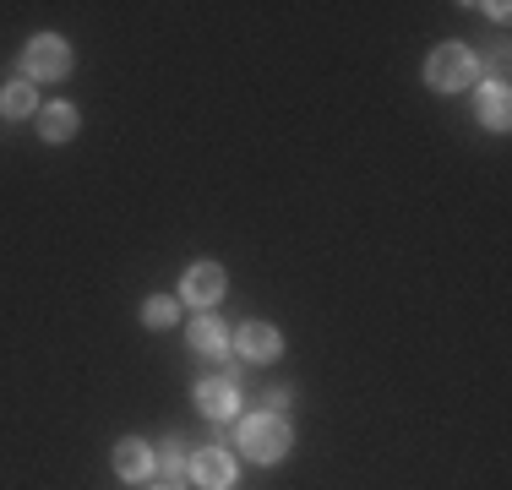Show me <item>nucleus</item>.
Listing matches in <instances>:
<instances>
[{
  "instance_id": "9b49d317",
  "label": "nucleus",
  "mask_w": 512,
  "mask_h": 490,
  "mask_svg": "<svg viewBox=\"0 0 512 490\" xmlns=\"http://www.w3.org/2000/svg\"><path fill=\"white\" fill-rule=\"evenodd\" d=\"M480 115H485L491 131H507V88L502 82H485L480 88Z\"/></svg>"
},
{
  "instance_id": "f257e3e1",
  "label": "nucleus",
  "mask_w": 512,
  "mask_h": 490,
  "mask_svg": "<svg viewBox=\"0 0 512 490\" xmlns=\"http://www.w3.org/2000/svg\"><path fill=\"white\" fill-rule=\"evenodd\" d=\"M240 452L256 463H278L289 452V425L284 414H251V420H240Z\"/></svg>"
},
{
  "instance_id": "4468645a",
  "label": "nucleus",
  "mask_w": 512,
  "mask_h": 490,
  "mask_svg": "<svg viewBox=\"0 0 512 490\" xmlns=\"http://www.w3.org/2000/svg\"><path fill=\"white\" fill-rule=\"evenodd\" d=\"M142 322H148V327H169V322H175V300H164V294H158V300H148Z\"/></svg>"
},
{
  "instance_id": "9d476101",
  "label": "nucleus",
  "mask_w": 512,
  "mask_h": 490,
  "mask_svg": "<svg viewBox=\"0 0 512 490\" xmlns=\"http://www.w3.org/2000/svg\"><path fill=\"white\" fill-rule=\"evenodd\" d=\"M148 469H153V452L142 447V441H120L115 447V474L120 480H142Z\"/></svg>"
},
{
  "instance_id": "7ed1b4c3",
  "label": "nucleus",
  "mask_w": 512,
  "mask_h": 490,
  "mask_svg": "<svg viewBox=\"0 0 512 490\" xmlns=\"http://www.w3.org/2000/svg\"><path fill=\"white\" fill-rule=\"evenodd\" d=\"M22 71H28V82H55V77H66L71 71V49L66 39H55V33H39V39L28 44V55H22Z\"/></svg>"
},
{
  "instance_id": "6e6552de",
  "label": "nucleus",
  "mask_w": 512,
  "mask_h": 490,
  "mask_svg": "<svg viewBox=\"0 0 512 490\" xmlns=\"http://www.w3.org/2000/svg\"><path fill=\"white\" fill-rule=\"evenodd\" d=\"M77 126H82V115L71 104H50L39 115V131H44V142H71L77 137Z\"/></svg>"
},
{
  "instance_id": "20e7f679",
  "label": "nucleus",
  "mask_w": 512,
  "mask_h": 490,
  "mask_svg": "<svg viewBox=\"0 0 512 490\" xmlns=\"http://www.w3.org/2000/svg\"><path fill=\"white\" fill-rule=\"evenodd\" d=\"M191 480H197L202 490H229L235 485V458L218 447H202L197 458H191Z\"/></svg>"
},
{
  "instance_id": "423d86ee",
  "label": "nucleus",
  "mask_w": 512,
  "mask_h": 490,
  "mask_svg": "<svg viewBox=\"0 0 512 490\" xmlns=\"http://www.w3.org/2000/svg\"><path fill=\"white\" fill-rule=\"evenodd\" d=\"M186 300L202 305V311L224 300V267H218V262H197V267H191V273H186Z\"/></svg>"
},
{
  "instance_id": "ddd939ff",
  "label": "nucleus",
  "mask_w": 512,
  "mask_h": 490,
  "mask_svg": "<svg viewBox=\"0 0 512 490\" xmlns=\"http://www.w3.org/2000/svg\"><path fill=\"white\" fill-rule=\"evenodd\" d=\"M153 469L164 474L169 485H175L180 474H191V458H186V447H180V441H164V452H153Z\"/></svg>"
},
{
  "instance_id": "39448f33",
  "label": "nucleus",
  "mask_w": 512,
  "mask_h": 490,
  "mask_svg": "<svg viewBox=\"0 0 512 490\" xmlns=\"http://www.w3.org/2000/svg\"><path fill=\"white\" fill-rule=\"evenodd\" d=\"M235 403H240L235 376H207V382L197 387V409L207 414V420H229V414H235Z\"/></svg>"
},
{
  "instance_id": "0eeeda50",
  "label": "nucleus",
  "mask_w": 512,
  "mask_h": 490,
  "mask_svg": "<svg viewBox=\"0 0 512 490\" xmlns=\"http://www.w3.org/2000/svg\"><path fill=\"white\" fill-rule=\"evenodd\" d=\"M235 343H240V354H246V360L262 365V360H273V354H278V327H267V322H246Z\"/></svg>"
},
{
  "instance_id": "f03ea898",
  "label": "nucleus",
  "mask_w": 512,
  "mask_h": 490,
  "mask_svg": "<svg viewBox=\"0 0 512 490\" xmlns=\"http://www.w3.org/2000/svg\"><path fill=\"white\" fill-rule=\"evenodd\" d=\"M425 82H431L436 93H458L474 82V55L463 44H442L431 60H425Z\"/></svg>"
},
{
  "instance_id": "f8f14e48",
  "label": "nucleus",
  "mask_w": 512,
  "mask_h": 490,
  "mask_svg": "<svg viewBox=\"0 0 512 490\" xmlns=\"http://www.w3.org/2000/svg\"><path fill=\"white\" fill-rule=\"evenodd\" d=\"M33 104H39V98H33V82H11V88L0 93V115H11V120H28Z\"/></svg>"
},
{
  "instance_id": "2eb2a0df",
  "label": "nucleus",
  "mask_w": 512,
  "mask_h": 490,
  "mask_svg": "<svg viewBox=\"0 0 512 490\" xmlns=\"http://www.w3.org/2000/svg\"><path fill=\"white\" fill-rule=\"evenodd\" d=\"M164 490H175V485H164Z\"/></svg>"
},
{
  "instance_id": "1a4fd4ad",
  "label": "nucleus",
  "mask_w": 512,
  "mask_h": 490,
  "mask_svg": "<svg viewBox=\"0 0 512 490\" xmlns=\"http://www.w3.org/2000/svg\"><path fill=\"white\" fill-rule=\"evenodd\" d=\"M191 349H197V354H207V360H218V354L229 349V333H224V322H218V316H197V322H191Z\"/></svg>"
}]
</instances>
